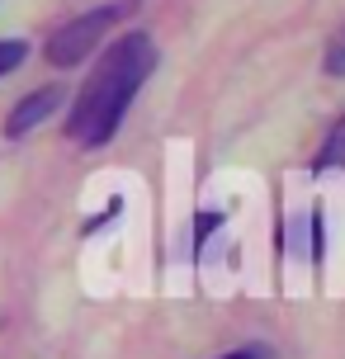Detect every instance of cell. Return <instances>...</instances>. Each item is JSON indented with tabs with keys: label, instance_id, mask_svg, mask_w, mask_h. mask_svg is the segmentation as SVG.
Returning a JSON list of instances; mask_svg holds the SVG:
<instances>
[{
	"label": "cell",
	"instance_id": "6da1fadb",
	"mask_svg": "<svg viewBox=\"0 0 345 359\" xmlns=\"http://www.w3.org/2000/svg\"><path fill=\"white\" fill-rule=\"evenodd\" d=\"M151 72H156V43L151 38L137 34V29L114 38L100 53V62L90 67L72 114H67V137L76 147H109L128 104L137 100V90L147 86Z\"/></svg>",
	"mask_w": 345,
	"mask_h": 359
},
{
	"label": "cell",
	"instance_id": "7a4b0ae2",
	"mask_svg": "<svg viewBox=\"0 0 345 359\" xmlns=\"http://www.w3.org/2000/svg\"><path fill=\"white\" fill-rule=\"evenodd\" d=\"M123 15H128V5H95V10H86V15L67 19L62 29H53L43 57H48L53 67H81V62L104 43V34H109Z\"/></svg>",
	"mask_w": 345,
	"mask_h": 359
},
{
	"label": "cell",
	"instance_id": "3957f363",
	"mask_svg": "<svg viewBox=\"0 0 345 359\" xmlns=\"http://www.w3.org/2000/svg\"><path fill=\"white\" fill-rule=\"evenodd\" d=\"M62 100H67V95L57 86H43V90H34V95H24V100L10 109V118H5V137H29L43 118H53Z\"/></svg>",
	"mask_w": 345,
	"mask_h": 359
},
{
	"label": "cell",
	"instance_id": "277c9868",
	"mask_svg": "<svg viewBox=\"0 0 345 359\" xmlns=\"http://www.w3.org/2000/svg\"><path fill=\"white\" fill-rule=\"evenodd\" d=\"M312 170H345V118L327 133L322 151L312 156Z\"/></svg>",
	"mask_w": 345,
	"mask_h": 359
},
{
	"label": "cell",
	"instance_id": "5b68a950",
	"mask_svg": "<svg viewBox=\"0 0 345 359\" xmlns=\"http://www.w3.org/2000/svg\"><path fill=\"white\" fill-rule=\"evenodd\" d=\"M24 57H29V43H24V38H0V76L19 72Z\"/></svg>",
	"mask_w": 345,
	"mask_h": 359
},
{
	"label": "cell",
	"instance_id": "8992f818",
	"mask_svg": "<svg viewBox=\"0 0 345 359\" xmlns=\"http://www.w3.org/2000/svg\"><path fill=\"white\" fill-rule=\"evenodd\" d=\"M327 72H331V76H345V34L331 43V53H327Z\"/></svg>",
	"mask_w": 345,
	"mask_h": 359
},
{
	"label": "cell",
	"instance_id": "52a82bcc",
	"mask_svg": "<svg viewBox=\"0 0 345 359\" xmlns=\"http://www.w3.org/2000/svg\"><path fill=\"white\" fill-rule=\"evenodd\" d=\"M222 359H270V350L265 345H246V350H232V355H222Z\"/></svg>",
	"mask_w": 345,
	"mask_h": 359
}]
</instances>
